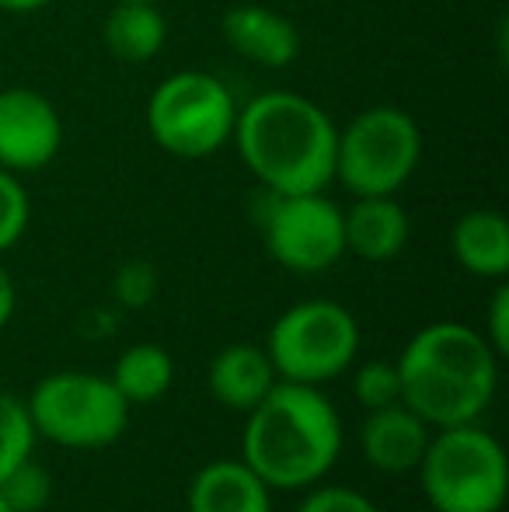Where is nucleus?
Here are the masks:
<instances>
[{
  "label": "nucleus",
  "mask_w": 509,
  "mask_h": 512,
  "mask_svg": "<svg viewBox=\"0 0 509 512\" xmlns=\"http://www.w3.org/2000/svg\"><path fill=\"white\" fill-rule=\"evenodd\" d=\"M231 140L265 192L300 196L325 192L335 182L339 126L297 91H265L238 108Z\"/></svg>",
  "instance_id": "f257e3e1"
},
{
  "label": "nucleus",
  "mask_w": 509,
  "mask_h": 512,
  "mask_svg": "<svg viewBox=\"0 0 509 512\" xmlns=\"http://www.w3.org/2000/svg\"><path fill=\"white\" fill-rule=\"evenodd\" d=\"M394 370L401 380V405L412 408L429 429L478 422L499 387V356L482 331L461 321H436L415 331Z\"/></svg>",
  "instance_id": "f03ea898"
},
{
  "label": "nucleus",
  "mask_w": 509,
  "mask_h": 512,
  "mask_svg": "<svg viewBox=\"0 0 509 512\" xmlns=\"http://www.w3.org/2000/svg\"><path fill=\"white\" fill-rule=\"evenodd\" d=\"M342 453V418L321 387L279 380L245 415L241 460L272 492L318 485Z\"/></svg>",
  "instance_id": "7ed1b4c3"
},
{
  "label": "nucleus",
  "mask_w": 509,
  "mask_h": 512,
  "mask_svg": "<svg viewBox=\"0 0 509 512\" xmlns=\"http://www.w3.org/2000/svg\"><path fill=\"white\" fill-rule=\"evenodd\" d=\"M415 471L436 512H499L509 492L503 443L478 422L433 429Z\"/></svg>",
  "instance_id": "20e7f679"
},
{
  "label": "nucleus",
  "mask_w": 509,
  "mask_h": 512,
  "mask_svg": "<svg viewBox=\"0 0 509 512\" xmlns=\"http://www.w3.org/2000/svg\"><path fill=\"white\" fill-rule=\"evenodd\" d=\"M35 436L63 450H105L129 425V401L109 377L84 370L49 373L25 401Z\"/></svg>",
  "instance_id": "39448f33"
},
{
  "label": "nucleus",
  "mask_w": 509,
  "mask_h": 512,
  "mask_svg": "<svg viewBox=\"0 0 509 512\" xmlns=\"http://www.w3.org/2000/svg\"><path fill=\"white\" fill-rule=\"evenodd\" d=\"M238 105L220 77L178 70L147 98V133L164 154L199 161L224 150L234 136Z\"/></svg>",
  "instance_id": "423d86ee"
},
{
  "label": "nucleus",
  "mask_w": 509,
  "mask_h": 512,
  "mask_svg": "<svg viewBox=\"0 0 509 512\" xmlns=\"http://www.w3.org/2000/svg\"><path fill=\"white\" fill-rule=\"evenodd\" d=\"M422 157V129L405 108L374 105L353 115L335 143V182L360 196H398Z\"/></svg>",
  "instance_id": "0eeeda50"
},
{
  "label": "nucleus",
  "mask_w": 509,
  "mask_h": 512,
  "mask_svg": "<svg viewBox=\"0 0 509 512\" xmlns=\"http://www.w3.org/2000/svg\"><path fill=\"white\" fill-rule=\"evenodd\" d=\"M265 352L279 380L321 387L342 377L360 352V324L335 300H304L276 317Z\"/></svg>",
  "instance_id": "6e6552de"
},
{
  "label": "nucleus",
  "mask_w": 509,
  "mask_h": 512,
  "mask_svg": "<svg viewBox=\"0 0 509 512\" xmlns=\"http://www.w3.org/2000/svg\"><path fill=\"white\" fill-rule=\"evenodd\" d=\"M255 223L269 255L283 269L314 276L346 255V230H342V209L325 199V192H300V196H279L265 192L258 199Z\"/></svg>",
  "instance_id": "1a4fd4ad"
},
{
  "label": "nucleus",
  "mask_w": 509,
  "mask_h": 512,
  "mask_svg": "<svg viewBox=\"0 0 509 512\" xmlns=\"http://www.w3.org/2000/svg\"><path fill=\"white\" fill-rule=\"evenodd\" d=\"M63 147V119L35 88L0 91V168L21 175L56 161Z\"/></svg>",
  "instance_id": "9d476101"
},
{
  "label": "nucleus",
  "mask_w": 509,
  "mask_h": 512,
  "mask_svg": "<svg viewBox=\"0 0 509 512\" xmlns=\"http://www.w3.org/2000/svg\"><path fill=\"white\" fill-rule=\"evenodd\" d=\"M220 35L238 56L265 70H283L297 60L300 32L286 14L265 4H238L220 18Z\"/></svg>",
  "instance_id": "9b49d317"
},
{
  "label": "nucleus",
  "mask_w": 509,
  "mask_h": 512,
  "mask_svg": "<svg viewBox=\"0 0 509 512\" xmlns=\"http://www.w3.org/2000/svg\"><path fill=\"white\" fill-rule=\"evenodd\" d=\"M429 429L408 405H387L367 411L360 429V450L367 464L381 474H412L429 446Z\"/></svg>",
  "instance_id": "f8f14e48"
},
{
  "label": "nucleus",
  "mask_w": 509,
  "mask_h": 512,
  "mask_svg": "<svg viewBox=\"0 0 509 512\" xmlns=\"http://www.w3.org/2000/svg\"><path fill=\"white\" fill-rule=\"evenodd\" d=\"M346 230V255L363 262H391L408 244V213L394 196H360L349 209H342Z\"/></svg>",
  "instance_id": "ddd939ff"
},
{
  "label": "nucleus",
  "mask_w": 509,
  "mask_h": 512,
  "mask_svg": "<svg viewBox=\"0 0 509 512\" xmlns=\"http://www.w3.org/2000/svg\"><path fill=\"white\" fill-rule=\"evenodd\" d=\"M276 384L279 377L272 370L265 345L234 342L220 349L217 359L210 363V394L224 408L241 411V415H248Z\"/></svg>",
  "instance_id": "4468645a"
},
{
  "label": "nucleus",
  "mask_w": 509,
  "mask_h": 512,
  "mask_svg": "<svg viewBox=\"0 0 509 512\" xmlns=\"http://www.w3.org/2000/svg\"><path fill=\"white\" fill-rule=\"evenodd\" d=\"M189 512H272V488L245 460H213L192 478Z\"/></svg>",
  "instance_id": "2eb2a0df"
},
{
  "label": "nucleus",
  "mask_w": 509,
  "mask_h": 512,
  "mask_svg": "<svg viewBox=\"0 0 509 512\" xmlns=\"http://www.w3.org/2000/svg\"><path fill=\"white\" fill-rule=\"evenodd\" d=\"M450 251L464 272L478 279H506L509 272V223L496 209H471L450 230Z\"/></svg>",
  "instance_id": "dca6fc26"
},
{
  "label": "nucleus",
  "mask_w": 509,
  "mask_h": 512,
  "mask_svg": "<svg viewBox=\"0 0 509 512\" xmlns=\"http://www.w3.org/2000/svg\"><path fill=\"white\" fill-rule=\"evenodd\" d=\"M105 49L119 63H147L168 42V21L150 0H116L102 25Z\"/></svg>",
  "instance_id": "f3484780"
},
{
  "label": "nucleus",
  "mask_w": 509,
  "mask_h": 512,
  "mask_svg": "<svg viewBox=\"0 0 509 512\" xmlns=\"http://www.w3.org/2000/svg\"><path fill=\"white\" fill-rule=\"evenodd\" d=\"M109 380L129 401V408L150 405V401L164 398L171 391V384H175V359H171V352L164 345L154 342L129 345L123 356L116 359Z\"/></svg>",
  "instance_id": "a211bd4d"
},
{
  "label": "nucleus",
  "mask_w": 509,
  "mask_h": 512,
  "mask_svg": "<svg viewBox=\"0 0 509 512\" xmlns=\"http://www.w3.org/2000/svg\"><path fill=\"white\" fill-rule=\"evenodd\" d=\"M35 425L28 418V408L21 398L0 391V481L21 464V460L32 457L35 450Z\"/></svg>",
  "instance_id": "6ab92c4d"
},
{
  "label": "nucleus",
  "mask_w": 509,
  "mask_h": 512,
  "mask_svg": "<svg viewBox=\"0 0 509 512\" xmlns=\"http://www.w3.org/2000/svg\"><path fill=\"white\" fill-rule=\"evenodd\" d=\"M0 499L11 506V512H39L53 499V478L46 467L28 457L0 481Z\"/></svg>",
  "instance_id": "aec40b11"
},
{
  "label": "nucleus",
  "mask_w": 509,
  "mask_h": 512,
  "mask_svg": "<svg viewBox=\"0 0 509 512\" xmlns=\"http://www.w3.org/2000/svg\"><path fill=\"white\" fill-rule=\"evenodd\" d=\"M353 398L360 408L367 411H377V408H387V405H398L401 401V380H398V370L394 363H367L356 370L353 377Z\"/></svg>",
  "instance_id": "412c9836"
},
{
  "label": "nucleus",
  "mask_w": 509,
  "mask_h": 512,
  "mask_svg": "<svg viewBox=\"0 0 509 512\" xmlns=\"http://www.w3.org/2000/svg\"><path fill=\"white\" fill-rule=\"evenodd\" d=\"M28 216H32V206H28L25 185L18 182V175L0 168V255L21 241Z\"/></svg>",
  "instance_id": "4be33fe9"
},
{
  "label": "nucleus",
  "mask_w": 509,
  "mask_h": 512,
  "mask_svg": "<svg viewBox=\"0 0 509 512\" xmlns=\"http://www.w3.org/2000/svg\"><path fill=\"white\" fill-rule=\"evenodd\" d=\"M297 512H381L363 492L346 485H311Z\"/></svg>",
  "instance_id": "5701e85b"
},
{
  "label": "nucleus",
  "mask_w": 509,
  "mask_h": 512,
  "mask_svg": "<svg viewBox=\"0 0 509 512\" xmlns=\"http://www.w3.org/2000/svg\"><path fill=\"white\" fill-rule=\"evenodd\" d=\"M112 290H116V300L123 307H147L150 300H154L157 293V276L154 269H150L147 262H126L123 269L116 272V283H112Z\"/></svg>",
  "instance_id": "b1692460"
},
{
  "label": "nucleus",
  "mask_w": 509,
  "mask_h": 512,
  "mask_svg": "<svg viewBox=\"0 0 509 512\" xmlns=\"http://www.w3.org/2000/svg\"><path fill=\"white\" fill-rule=\"evenodd\" d=\"M482 335L499 359L509 356V286L503 279H499L496 293H492V300H489V314H485Z\"/></svg>",
  "instance_id": "393cba45"
},
{
  "label": "nucleus",
  "mask_w": 509,
  "mask_h": 512,
  "mask_svg": "<svg viewBox=\"0 0 509 512\" xmlns=\"http://www.w3.org/2000/svg\"><path fill=\"white\" fill-rule=\"evenodd\" d=\"M14 304H18V290H14L11 272L0 265V331H4L7 321L14 317Z\"/></svg>",
  "instance_id": "a878e982"
},
{
  "label": "nucleus",
  "mask_w": 509,
  "mask_h": 512,
  "mask_svg": "<svg viewBox=\"0 0 509 512\" xmlns=\"http://www.w3.org/2000/svg\"><path fill=\"white\" fill-rule=\"evenodd\" d=\"M46 4H53V0H0V11H7V14H32V11H42Z\"/></svg>",
  "instance_id": "bb28decb"
},
{
  "label": "nucleus",
  "mask_w": 509,
  "mask_h": 512,
  "mask_svg": "<svg viewBox=\"0 0 509 512\" xmlns=\"http://www.w3.org/2000/svg\"><path fill=\"white\" fill-rule=\"evenodd\" d=\"M0 512H11V506H7V502H4V499H0Z\"/></svg>",
  "instance_id": "cd10ccee"
},
{
  "label": "nucleus",
  "mask_w": 509,
  "mask_h": 512,
  "mask_svg": "<svg viewBox=\"0 0 509 512\" xmlns=\"http://www.w3.org/2000/svg\"><path fill=\"white\" fill-rule=\"evenodd\" d=\"M150 4H157V0H150Z\"/></svg>",
  "instance_id": "c85d7f7f"
}]
</instances>
